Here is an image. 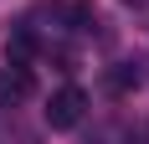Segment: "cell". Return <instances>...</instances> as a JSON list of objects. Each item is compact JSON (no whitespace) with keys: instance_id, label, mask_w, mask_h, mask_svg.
Instances as JSON below:
<instances>
[{"instance_id":"1","label":"cell","mask_w":149,"mask_h":144,"mask_svg":"<svg viewBox=\"0 0 149 144\" xmlns=\"http://www.w3.org/2000/svg\"><path fill=\"white\" fill-rule=\"evenodd\" d=\"M82 113H88V93H82V87H57V93H52V98H46V124H52V129H77V124H82Z\"/></svg>"},{"instance_id":"2","label":"cell","mask_w":149,"mask_h":144,"mask_svg":"<svg viewBox=\"0 0 149 144\" xmlns=\"http://www.w3.org/2000/svg\"><path fill=\"white\" fill-rule=\"evenodd\" d=\"M31 93H36L31 67H26V62H5V67H0V103H5V108H15V103H26Z\"/></svg>"},{"instance_id":"3","label":"cell","mask_w":149,"mask_h":144,"mask_svg":"<svg viewBox=\"0 0 149 144\" xmlns=\"http://www.w3.org/2000/svg\"><path fill=\"white\" fill-rule=\"evenodd\" d=\"M67 21H72V31H88V26H98V10H93L88 0H77L72 10H67Z\"/></svg>"},{"instance_id":"4","label":"cell","mask_w":149,"mask_h":144,"mask_svg":"<svg viewBox=\"0 0 149 144\" xmlns=\"http://www.w3.org/2000/svg\"><path fill=\"white\" fill-rule=\"evenodd\" d=\"M134 82H139L134 67H113V72H108V87H113V93H123V87H134Z\"/></svg>"}]
</instances>
